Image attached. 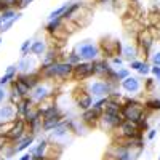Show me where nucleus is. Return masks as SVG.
I'll return each instance as SVG.
<instances>
[{
    "instance_id": "nucleus-6",
    "label": "nucleus",
    "mask_w": 160,
    "mask_h": 160,
    "mask_svg": "<svg viewBox=\"0 0 160 160\" xmlns=\"http://www.w3.org/2000/svg\"><path fill=\"white\" fill-rule=\"evenodd\" d=\"M29 127H28V123L24 122V118H21V117H18L15 122L11 123V128L8 130V133H7V136H8V139L11 141V142H18L24 135H28V130Z\"/></svg>"
},
{
    "instance_id": "nucleus-18",
    "label": "nucleus",
    "mask_w": 160,
    "mask_h": 160,
    "mask_svg": "<svg viewBox=\"0 0 160 160\" xmlns=\"http://www.w3.org/2000/svg\"><path fill=\"white\" fill-rule=\"evenodd\" d=\"M69 128L66 127V123H64V120H62V123L59 125V127H56L55 130H51V131H48L50 133V139H53V141H61V139H66L68 138V135H69Z\"/></svg>"
},
{
    "instance_id": "nucleus-48",
    "label": "nucleus",
    "mask_w": 160,
    "mask_h": 160,
    "mask_svg": "<svg viewBox=\"0 0 160 160\" xmlns=\"http://www.w3.org/2000/svg\"><path fill=\"white\" fill-rule=\"evenodd\" d=\"M34 2V0H22V7L21 8H26V7H28L29 3H32Z\"/></svg>"
},
{
    "instance_id": "nucleus-38",
    "label": "nucleus",
    "mask_w": 160,
    "mask_h": 160,
    "mask_svg": "<svg viewBox=\"0 0 160 160\" xmlns=\"http://www.w3.org/2000/svg\"><path fill=\"white\" fill-rule=\"evenodd\" d=\"M10 142H11V141L8 139V136H7V135H0V152H2V151L7 148V146H8Z\"/></svg>"
},
{
    "instance_id": "nucleus-23",
    "label": "nucleus",
    "mask_w": 160,
    "mask_h": 160,
    "mask_svg": "<svg viewBox=\"0 0 160 160\" xmlns=\"http://www.w3.org/2000/svg\"><path fill=\"white\" fill-rule=\"evenodd\" d=\"M47 53V43L43 40H32V47H31V55L34 56H43Z\"/></svg>"
},
{
    "instance_id": "nucleus-32",
    "label": "nucleus",
    "mask_w": 160,
    "mask_h": 160,
    "mask_svg": "<svg viewBox=\"0 0 160 160\" xmlns=\"http://www.w3.org/2000/svg\"><path fill=\"white\" fill-rule=\"evenodd\" d=\"M66 61H68L69 64H72V66H75V64H78L80 61H82V59H80V56L77 55V53H75V51H71V53H69V55H68V56H66Z\"/></svg>"
},
{
    "instance_id": "nucleus-39",
    "label": "nucleus",
    "mask_w": 160,
    "mask_h": 160,
    "mask_svg": "<svg viewBox=\"0 0 160 160\" xmlns=\"http://www.w3.org/2000/svg\"><path fill=\"white\" fill-rule=\"evenodd\" d=\"M111 64L115 66L117 69H120V66L123 64V58L122 56H114V58H111Z\"/></svg>"
},
{
    "instance_id": "nucleus-36",
    "label": "nucleus",
    "mask_w": 160,
    "mask_h": 160,
    "mask_svg": "<svg viewBox=\"0 0 160 160\" xmlns=\"http://www.w3.org/2000/svg\"><path fill=\"white\" fill-rule=\"evenodd\" d=\"M128 75H130V71L128 69H125V68L117 69V82H122V80H125Z\"/></svg>"
},
{
    "instance_id": "nucleus-40",
    "label": "nucleus",
    "mask_w": 160,
    "mask_h": 160,
    "mask_svg": "<svg viewBox=\"0 0 160 160\" xmlns=\"http://www.w3.org/2000/svg\"><path fill=\"white\" fill-rule=\"evenodd\" d=\"M151 74L155 77V80L160 82V66H151Z\"/></svg>"
},
{
    "instance_id": "nucleus-7",
    "label": "nucleus",
    "mask_w": 160,
    "mask_h": 160,
    "mask_svg": "<svg viewBox=\"0 0 160 160\" xmlns=\"http://www.w3.org/2000/svg\"><path fill=\"white\" fill-rule=\"evenodd\" d=\"M117 131L120 133V138H127V139L142 136V135H141L142 131L139 130L138 123H136V122H130V120H123L122 125L117 128Z\"/></svg>"
},
{
    "instance_id": "nucleus-35",
    "label": "nucleus",
    "mask_w": 160,
    "mask_h": 160,
    "mask_svg": "<svg viewBox=\"0 0 160 160\" xmlns=\"http://www.w3.org/2000/svg\"><path fill=\"white\" fill-rule=\"evenodd\" d=\"M151 62L152 66H160V48L151 51Z\"/></svg>"
},
{
    "instance_id": "nucleus-22",
    "label": "nucleus",
    "mask_w": 160,
    "mask_h": 160,
    "mask_svg": "<svg viewBox=\"0 0 160 160\" xmlns=\"http://www.w3.org/2000/svg\"><path fill=\"white\" fill-rule=\"evenodd\" d=\"M56 61H58V51H56L55 48H50V50H47V53L43 55L42 68H40V69H43V68H48V66L55 64Z\"/></svg>"
},
{
    "instance_id": "nucleus-34",
    "label": "nucleus",
    "mask_w": 160,
    "mask_h": 160,
    "mask_svg": "<svg viewBox=\"0 0 160 160\" xmlns=\"http://www.w3.org/2000/svg\"><path fill=\"white\" fill-rule=\"evenodd\" d=\"M16 78V75L15 74H3L2 77H0V87H5V85H8L11 80H15Z\"/></svg>"
},
{
    "instance_id": "nucleus-19",
    "label": "nucleus",
    "mask_w": 160,
    "mask_h": 160,
    "mask_svg": "<svg viewBox=\"0 0 160 160\" xmlns=\"http://www.w3.org/2000/svg\"><path fill=\"white\" fill-rule=\"evenodd\" d=\"M15 106H16V112H18V117H21V118H22L26 114H28V112H29V111L34 108L35 104H34V101H32V99L28 96V98H22V99H21L18 104H15Z\"/></svg>"
},
{
    "instance_id": "nucleus-26",
    "label": "nucleus",
    "mask_w": 160,
    "mask_h": 160,
    "mask_svg": "<svg viewBox=\"0 0 160 160\" xmlns=\"http://www.w3.org/2000/svg\"><path fill=\"white\" fill-rule=\"evenodd\" d=\"M62 26H64V19H62V18H55V19L48 21V24H47V32H48V34H56L58 31H61Z\"/></svg>"
},
{
    "instance_id": "nucleus-4",
    "label": "nucleus",
    "mask_w": 160,
    "mask_h": 160,
    "mask_svg": "<svg viewBox=\"0 0 160 160\" xmlns=\"http://www.w3.org/2000/svg\"><path fill=\"white\" fill-rule=\"evenodd\" d=\"M74 51L80 56L82 61H95L98 59V56L101 55V50L96 43H93L91 40H83V42H80L75 45Z\"/></svg>"
},
{
    "instance_id": "nucleus-51",
    "label": "nucleus",
    "mask_w": 160,
    "mask_h": 160,
    "mask_svg": "<svg viewBox=\"0 0 160 160\" xmlns=\"http://www.w3.org/2000/svg\"><path fill=\"white\" fill-rule=\"evenodd\" d=\"M0 45H2V38H0Z\"/></svg>"
},
{
    "instance_id": "nucleus-42",
    "label": "nucleus",
    "mask_w": 160,
    "mask_h": 160,
    "mask_svg": "<svg viewBox=\"0 0 160 160\" xmlns=\"http://www.w3.org/2000/svg\"><path fill=\"white\" fill-rule=\"evenodd\" d=\"M141 64H142V61H139V59H133V61H130V68H131L133 71H138V69L141 68Z\"/></svg>"
},
{
    "instance_id": "nucleus-20",
    "label": "nucleus",
    "mask_w": 160,
    "mask_h": 160,
    "mask_svg": "<svg viewBox=\"0 0 160 160\" xmlns=\"http://www.w3.org/2000/svg\"><path fill=\"white\" fill-rule=\"evenodd\" d=\"M104 112L106 114H120L122 112V102L115 98H108V102L104 106Z\"/></svg>"
},
{
    "instance_id": "nucleus-12",
    "label": "nucleus",
    "mask_w": 160,
    "mask_h": 160,
    "mask_svg": "<svg viewBox=\"0 0 160 160\" xmlns=\"http://www.w3.org/2000/svg\"><path fill=\"white\" fill-rule=\"evenodd\" d=\"M77 95H75V106L78 109H82V111H87L90 109L91 106H93V96L90 95V93L87 90H82V91H75Z\"/></svg>"
},
{
    "instance_id": "nucleus-29",
    "label": "nucleus",
    "mask_w": 160,
    "mask_h": 160,
    "mask_svg": "<svg viewBox=\"0 0 160 160\" xmlns=\"http://www.w3.org/2000/svg\"><path fill=\"white\" fill-rule=\"evenodd\" d=\"M16 15H18V11H16L15 8H8V10H5V11L0 13V19H2V22H7V21L13 19Z\"/></svg>"
},
{
    "instance_id": "nucleus-46",
    "label": "nucleus",
    "mask_w": 160,
    "mask_h": 160,
    "mask_svg": "<svg viewBox=\"0 0 160 160\" xmlns=\"http://www.w3.org/2000/svg\"><path fill=\"white\" fill-rule=\"evenodd\" d=\"M144 87L148 88V90H151V88L154 87V78H146V83H144Z\"/></svg>"
},
{
    "instance_id": "nucleus-8",
    "label": "nucleus",
    "mask_w": 160,
    "mask_h": 160,
    "mask_svg": "<svg viewBox=\"0 0 160 160\" xmlns=\"http://www.w3.org/2000/svg\"><path fill=\"white\" fill-rule=\"evenodd\" d=\"M18 118V112H16V106L7 102L0 106V123H11Z\"/></svg>"
},
{
    "instance_id": "nucleus-30",
    "label": "nucleus",
    "mask_w": 160,
    "mask_h": 160,
    "mask_svg": "<svg viewBox=\"0 0 160 160\" xmlns=\"http://www.w3.org/2000/svg\"><path fill=\"white\" fill-rule=\"evenodd\" d=\"M144 108L146 111H152V112L160 111V99H148L144 102Z\"/></svg>"
},
{
    "instance_id": "nucleus-25",
    "label": "nucleus",
    "mask_w": 160,
    "mask_h": 160,
    "mask_svg": "<svg viewBox=\"0 0 160 160\" xmlns=\"http://www.w3.org/2000/svg\"><path fill=\"white\" fill-rule=\"evenodd\" d=\"M10 87H15L16 90H18V93L21 95V98H28L29 96V93H31V88L26 85L24 82H21V80H11L10 82Z\"/></svg>"
},
{
    "instance_id": "nucleus-24",
    "label": "nucleus",
    "mask_w": 160,
    "mask_h": 160,
    "mask_svg": "<svg viewBox=\"0 0 160 160\" xmlns=\"http://www.w3.org/2000/svg\"><path fill=\"white\" fill-rule=\"evenodd\" d=\"M136 56H138V48H136L135 45L128 43V45L122 47V58H123V59L133 61V59H136Z\"/></svg>"
},
{
    "instance_id": "nucleus-2",
    "label": "nucleus",
    "mask_w": 160,
    "mask_h": 160,
    "mask_svg": "<svg viewBox=\"0 0 160 160\" xmlns=\"http://www.w3.org/2000/svg\"><path fill=\"white\" fill-rule=\"evenodd\" d=\"M146 112V108L144 104L139 102L138 99H133V98H127L123 102H122V117L123 120H130V122H139L142 114Z\"/></svg>"
},
{
    "instance_id": "nucleus-52",
    "label": "nucleus",
    "mask_w": 160,
    "mask_h": 160,
    "mask_svg": "<svg viewBox=\"0 0 160 160\" xmlns=\"http://www.w3.org/2000/svg\"><path fill=\"white\" fill-rule=\"evenodd\" d=\"M158 160H160V155H158Z\"/></svg>"
},
{
    "instance_id": "nucleus-21",
    "label": "nucleus",
    "mask_w": 160,
    "mask_h": 160,
    "mask_svg": "<svg viewBox=\"0 0 160 160\" xmlns=\"http://www.w3.org/2000/svg\"><path fill=\"white\" fill-rule=\"evenodd\" d=\"M34 139H35V135H32V133L29 131L28 135H24L16 144V152H22V151H26V149H29L31 148V144L34 142Z\"/></svg>"
},
{
    "instance_id": "nucleus-47",
    "label": "nucleus",
    "mask_w": 160,
    "mask_h": 160,
    "mask_svg": "<svg viewBox=\"0 0 160 160\" xmlns=\"http://www.w3.org/2000/svg\"><path fill=\"white\" fill-rule=\"evenodd\" d=\"M19 160H32V154H31V152H28V154H22V155L19 157Z\"/></svg>"
},
{
    "instance_id": "nucleus-5",
    "label": "nucleus",
    "mask_w": 160,
    "mask_h": 160,
    "mask_svg": "<svg viewBox=\"0 0 160 160\" xmlns=\"http://www.w3.org/2000/svg\"><path fill=\"white\" fill-rule=\"evenodd\" d=\"M51 87L47 83V82H40L35 88L31 90L29 93V98L34 101V104H43L47 99L51 98Z\"/></svg>"
},
{
    "instance_id": "nucleus-45",
    "label": "nucleus",
    "mask_w": 160,
    "mask_h": 160,
    "mask_svg": "<svg viewBox=\"0 0 160 160\" xmlns=\"http://www.w3.org/2000/svg\"><path fill=\"white\" fill-rule=\"evenodd\" d=\"M155 135H157V130L155 128H149L148 130V139H154Z\"/></svg>"
},
{
    "instance_id": "nucleus-16",
    "label": "nucleus",
    "mask_w": 160,
    "mask_h": 160,
    "mask_svg": "<svg viewBox=\"0 0 160 160\" xmlns=\"http://www.w3.org/2000/svg\"><path fill=\"white\" fill-rule=\"evenodd\" d=\"M154 42H155V37L151 34V31H142L139 34V47L144 53L151 55V48L154 47Z\"/></svg>"
},
{
    "instance_id": "nucleus-13",
    "label": "nucleus",
    "mask_w": 160,
    "mask_h": 160,
    "mask_svg": "<svg viewBox=\"0 0 160 160\" xmlns=\"http://www.w3.org/2000/svg\"><path fill=\"white\" fill-rule=\"evenodd\" d=\"M101 115H102V111H98L95 108H90L87 111H83L82 114V122L87 123L88 127H96L101 120Z\"/></svg>"
},
{
    "instance_id": "nucleus-17",
    "label": "nucleus",
    "mask_w": 160,
    "mask_h": 160,
    "mask_svg": "<svg viewBox=\"0 0 160 160\" xmlns=\"http://www.w3.org/2000/svg\"><path fill=\"white\" fill-rule=\"evenodd\" d=\"M34 55H28V56H21L19 62L16 64L18 72L19 74H28V72H34L32 71V66H34Z\"/></svg>"
},
{
    "instance_id": "nucleus-28",
    "label": "nucleus",
    "mask_w": 160,
    "mask_h": 160,
    "mask_svg": "<svg viewBox=\"0 0 160 160\" xmlns=\"http://www.w3.org/2000/svg\"><path fill=\"white\" fill-rule=\"evenodd\" d=\"M21 13L18 11V15L15 16V18H13V19H10V21H7V22H3L2 24V28H0V34H3V32H7V31H10L11 28H13V26H15V22H18L19 19H21Z\"/></svg>"
},
{
    "instance_id": "nucleus-1",
    "label": "nucleus",
    "mask_w": 160,
    "mask_h": 160,
    "mask_svg": "<svg viewBox=\"0 0 160 160\" xmlns=\"http://www.w3.org/2000/svg\"><path fill=\"white\" fill-rule=\"evenodd\" d=\"M42 74L43 80H55V78H69L72 77L74 66L69 64L68 61H56L55 64L48 66V68L38 69Z\"/></svg>"
},
{
    "instance_id": "nucleus-41",
    "label": "nucleus",
    "mask_w": 160,
    "mask_h": 160,
    "mask_svg": "<svg viewBox=\"0 0 160 160\" xmlns=\"http://www.w3.org/2000/svg\"><path fill=\"white\" fill-rule=\"evenodd\" d=\"M7 2H8L10 8H19L21 10V7H22V0H7Z\"/></svg>"
},
{
    "instance_id": "nucleus-33",
    "label": "nucleus",
    "mask_w": 160,
    "mask_h": 160,
    "mask_svg": "<svg viewBox=\"0 0 160 160\" xmlns=\"http://www.w3.org/2000/svg\"><path fill=\"white\" fill-rule=\"evenodd\" d=\"M31 47H32V40H26V42H22V45H21V55L22 56L31 55Z\"/></svg>"
},
{
    "instance_id": "nucleus-44",
    "label": "nucleus",
    "mask_w": 160,
    "mask_h": 160,
    "mask_svg": "<svg viewBox=\"0 0 160 160\" xmlns=\"http://www.w3.org/2000/svg\"><path fill=\"white\" fill-rule=\"evenodd\" d=\"M8 8H10V5H8L7 0H0V13L5 11V10H8Z\"/></svg>"
},
{
    "instance_id": "nucleus-43",
    "label": "nucleus",
    "mask_w": 160,
    "mask_h": 160,
    "mask_svg": "<svg viewBox=\"0 0 160 160\" xmlns=\"http://www.w3.org/2000/svg\"><path fill=\"white\" fill-rule=\"evenodd\" d=\"M8 93L5 91V87H0V104H3V101L7 99Z\"/></svg>"
},
{
    "instance_id": "nucleus-50",
    "label": "nucleus",
    "mask_w": 160,
    "mask_h": 160,
    "mask_svg": "<svg viewBox=\"0 0 160 160\" xmlns=\"http://www.w3.org/2000/svg\"><path fill=\"white\" fill-rule=\"evenodd\" d=\"M99 3H109V2H112V0H98Z\"/></svg>"
},
{
    "instance_id": "nucleus-3",
    "label": "nucleus",
    "mask_w": 160,
    "mask_h": 160,
    "mask_svg": "<svg viewBox=\"0 0 160 160\" xmlns=\"http://www.w3.org/2000/svg\"><path fill=\"white\" fill-rule=\"evenodd\" d=\"M115 85L117 83H112V82H108V80H95V82H90L88 87H87V91L90 93V95L93 98H106V96H109L112 91H115Z\"/></svg>"
},
{
    "instance_id": "nucleus-54",
    "label": "nucleus",
    "mask_w": 160,
    "mask_h": 160,
    "mask_svg": "<svg viewBox=\"0 0 160 160\" xmlns=\"http://www.w3.org/2000/svg\"><path fill=\"white\" fill-rule=\"evenodd\" d=\"M158 2H160V0H158Z\"/></svg>"
},
{
    "instance_id": "nucleus-11",
    "label": "nucleus",
    "mask_w": 160,
    "mask_h": 160,
    "mask_svg": "<svg viewBox=\"0 0 160 160\" xmlns=\"http://www.w3.org/2000/svg\"><path fill=\"white\" fill-rule=\"evenodd\" d=\"M72 77L75 80H87V78L93 77L91 75V62L90 61H80L78 64H75Z\"/></svg>"
},
{
    "instance_id": "nucleus-15",
    "label": "nucleus",
    "mask_w": 160,
    "mask_h": 160,
    "mask_svg": "<svg viewBox=\"0 0 160 160\" xmlns=\"http://www.w3.org/2000/svg\"><path fill=\"white\" fill-rule=\"evenodd\" d=\"M91 62V75L95 77H104L106 72H108V69L111 68V64L108 62V59H95V61H90Z\"/></svg>"
},
{
    "instance_id": "nucleus-49",
    "label": "nucleus",
    "mask_w": 160,
    "mask_h": 160,
    "mask_svg": "<svg viewBox=\"0 0 160 160\" xmlns=\"http://www.w3.org/2000/svg\"><path fill=\"white\" fill-rule=\"evenodd\" d=\"M104 160H117L114 155H111V154H106V157H104Z\"/></svg>"
},
{
    "instance_id": "nucleus-14",
    "label": "nucleus",
    "mask_w": 160,
    "mask_h": 160,
    "mask_svg": "<svg viewBox=\"0 0 160 160\" xmlns=\"http://www.w3.org/2000/svg\"><path fill=\"white\" fill-rule=\"evenodd\" d=\"M16 78L21 80V82H24L31 90L35 88V87L43 80V78H42V74H40V71H37V72H28V74H18Z\"/></svg>"
},
{
    "instance_id": "nucleus-9",
    "label": "nucleus",
    "mask_w": 160,
    "mask_h": 160,
    "mask_svg": "<svg viewBox=\"0 0 160 160\" xmlns=\"http://www.w3.org/2000/svg\"><path fill=\"white\" fill-rule=\"evenodd\" d=\"M120 87H122V90L123 91H127L128 95H136V93H139L141 91V88H142V83H141V80H139V77H133V75H128L125 80H122L120 82Z\"/></svg>"
},
{
    "instance_id": "nucleus-31",
    "label": "nucleus",
    "mask_w": 160,
    "mask_h": 160,
    "mask_svg": "<svg viewBox=\"0 0 160 160\" xmlns=\"http://www.w3.org/2000/svg\"><path fill=\"white\" fill-rule=\"evenodd\" d=\"M69 5H71V3H64L62 7L56 8L55 11H51V13H50V16H48V18H50V21H51V19H55V18H61V16H62V13H64L66 10H68V7H69Z\"/></svg>"
},
{
    "instance_id": "nucleus-10",
    "label": "nucleus",
    "mask_w": 160,
    "mask_h": 160,
    "mask_svg": "<svg viewBox=\"0 0 160 160\" xmlns=\"http://www.w3.org/2000/svg\"><path fill=\"white\" fill-rule=\"evenodd\" d=\"M122 122H123L122 114H106V112H102L101 120H99V123L104 128H109V130H117L122 125Z\"/></svg>"
},
{
    "instance_id": "nucleus-27",
    "label": "nucleus",
    "mask_w": 160,
    "mask_h": 160,
    "mask_svg": "<svg viewBox=\"0 0 160 160\" xmlns=\"http://www.w3.org/2000/svg\"><path fill=\"white\" fill-rule=\"evenodd\" d=\"M48 146L50 142L47 139H40V142L37 144V148L31 151L32 155H47V151H48Z\"/></svg>"
},
{
    "instance_id": "nucleus-37",
    "label": "nucleus",
    "mask_w": 160,
    "mask_h": 160,
    "mask_svg": "<svg viewBox=\"0 0 160 160\" xmlns=\"http://www.w3.org/2000/svg\"><path fill=\"white\" fill-rule=\"evenodd\" d=\"M138 72H139V75H149V74H151V66H149V62L144 61V62L141 64V68L138 69Z\"/></svg>"
},
{
    "instance_id": "nucleus-53",
    "label": "nucleus",
    "mask_w": 160,
    "mask_h": 160,
    "mask_svg": "<svg viewBox=\"0 0 160 160\" xmlns=\"http://www.w3.org/2000/svg\"><path fill=\"white\" fill-rule=\"evenodd\" d=\"M32 160H35V158H32Z\"/></svg>"
}]
</instances>
